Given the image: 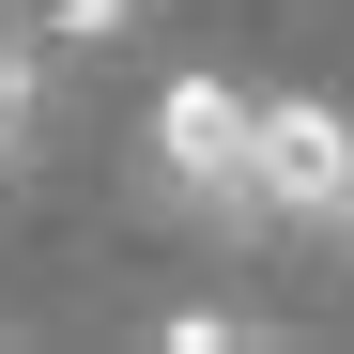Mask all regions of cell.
Wrapping results in <instances>:
<instances>
[{"instance_id": "277c9868", "label": "cell", "mask_w": 354, "mask_h": 354, "mask_svg": "<svg viewBox=\"0 0 354 354\" xmlns=\"http://www.w3.org/2000/svg\"><path fill=\"white\" fill-rule=\"evenodd\" d=\"M108 31H139V0H46V46H108Z\"/></svg>"}, {"instance_id": "5b68a950", "label": "cell", "mask_w": 354, "mask_h": 354, "mask_svg": "<svg viewBox=\"0 0 354 354\" xmlns=\"http://www.w3.org/2000/svg\"><path fill=\"white\" fill-rule=\"evenodd\" d=\"M339 231H354V201H339Z\"/></svg>"}, {"instance_id": "7a4b0ae2", "label": "cell", "mask_w": 354, "mask_h": 354, "mask_svg": "<svg viewBox=\"0 0 354 354\" xmlns=\"http://www.w3.org/2000/svg\"><path fill=\"white\" fill-rule=\"evenodd\" d=\"M154 169H169L201 216H262V201H247V93H231V77H169V93H154Z\"/></svg>"}, {"instance_id": "3957f363", "label": "cell", "mask_w": 354, "mask_h": 354, "mask_svg": "<svg viewBox=\"0 0 354 354\" xmlns=\"http://www.w3.org/2000/svg\"><path fill=\"white\" fill-rule=\"evenodd\" d=\"M31 124H46V46H0V169H31Z\"/></svg>"}, {"instance_id": "6da1fadb", "label": "cell", "mask_w": 354, "mask_h": 354, "mask_svg": "<svg viewBox=\"0 0 354 354\" xmlns=\"http://www.w3.org/2000/svg\"><path fill=\"white\" fill-rule=\"evenodd\" d=\"M247 201L339 231V201H354V124H339L324 93H247Z\"/></svg>"}]
</instances>
